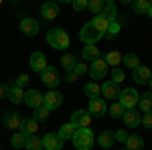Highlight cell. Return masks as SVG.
I'll return each mask as SVG.
<instances>
[{"instance_id": "1f68e13d", "label": "cell", "mask_w": 152, "mask_h": 150, "mask_svg": "<svg viewBox=\"0 0 152 150\" xmlns=\"http://www.w3.org/2000/svg\"><path fill=\"white\" fill-rule=\"evenodd\" d=\"M75 130H77V128H73L71 124H63V126L59 128L57 136L61 140H71V138H73V134H75Z\"/></svg>"}, {"instance_id": "681fc988", "label": "cell", "mask_w": 152, "mask_h": 150, "mask_svg": "<svg viewBox=\"0 0 152 150\" xmlns=\"http://www.w3.org/2000/svg\"><path fill=\"white\" fill-rule=\"evenodd\" d=\"M120 150H126V148H120Z\"/></svg>"}, {"instance_id": "3957f363", "label": "cell", "mask_w": 152, "mask_h": 150, "mask_svg": "<svg viewBox=\"0 0 152 150\" xmlns=\"http://www.w3.org/2000/svg\"><path fill=\"white\" fill-rule=\"evenodd\" d=\"M138 97H140V93L136 91L134 87H126V89H122V91H120L118 102L122 104L124 110H134V108L138 105Z\"/></svg>"}, {"instance_id": "4316f807", "label": "cell", "mask_w": 152, "mask_h": 150, "mask_svg": "<svg viewBox=\"0 0 152 150\" xmlns=\"http://www.w3.org/2000/svg\"><path fill=\"white\" fill-rule=\"evenodd\" d=\"M91 24H94L95 29H97V31H99V33L104 35L105 31H107V26H110V20L105 18L104 14H95V16H94V20H91Z\"/></svg>"}, {"instance_id": "7402d4cb", "label": "cell", "mask_w": 152, "mask_h": 150, "mask_svg": "<svg viewBox=\"0 0 152 150\" xmlns=\"http://www.w3.org/2000/svg\"><path fill=\"white\" fill-rule=\"evenodd\" d=\"M138 105H140L142 114H152V93L146 91L138 97Z\"/></svg>"}, {"instance_id": "7bdbcfd3", "label": "cell", "mask_w": 152, "mask_h": 150, "mask_svg": "<svg viewBox=\"0 0 152 150\" xmlns=\"http://www.w3.org/2000/svg\"><path fill=\"white\" fill-rule=\"evenodd\" d=\"M114 136H116V140H118V142H124V144H126V140H128V136H130V134L126 132V130H118V132L114 134Z\"/></svg>"}, {"instance_id": "d4e9b609", "label": "cell", "mask_w": 152, "mask_h": 150, "mask_svg": "<svg viewBox=\"0 0 152 150\" xmlns=\"http://www.w3.org/2000/svg\"><path fill=\"white\" fill-rule=\"evenodd\" d=\"M122 57H124L122 53H118V51H110V53L105 55V59H104V61L107 63V67L112 65V67L116 69V67H120V65H122Z\"/></svg>"}, {"instance_id": "52a82bcc", "label": "cell", "mask_w": 152, "mask_h": 150, "mask_svg": "<svg viewBox=\"0 0 152 150\" xmlns=\"http://www.w3.org/2000/svg\"><path fill=\"white\" fill-rule=\"evenodd\" d=\"M41 81L47 87H57L59 83H61V75H59V71L55 67H47V69L41 73Z\"/></svg>"}, {"instance_id": "4fadbf2b", "label": "cell", "mask_w": 152, "mask_h": 150, "mask_svg": "<svg viewBox=\"0 0 152 150\" xmlns=\"http://www.w3.org/2000/svg\"><path fill=\"white\" fill-rule=\"evenodd\" d=\"M20 116L16 114V112H12V110H6L4 114H2V124L6 128H10V130H18L20 128Z\"/></svg>"}, {"instance_id": "5b68a950", "label": "cell", "mask_w": 152, "mask_h": 150, "mask_svg": "<svg viewBox=\"0 0 152 150\" xmlns=\"http://www.w3.org/2000/svg\"><path fill=\"white\" fill-rule=\"evenodd\" d=\"M73 128H89V124H91V116H89V112L87 110H77V112H73L71 114V122H69Z\"/></svg>"}, {"instance_id": "7a4b0ae2", "label": "cell", "mask_w": 152, "mask_h": 150, "mask_svg": "<svg viewBox=\"0 0 152 150\" xmlns=\"http://www.w3.org/2000/svg\"><path fill=\"white\" fill-rule=\"evenodd\" d=\"M47 43L53 49H67L71 43L69 35L65 33V29H51L47 33Z\"/></svg>"}, {"instance_id": "8fae6325", "label": "cell", "mask_w": 152, "mask_h": 150, "mask_svg": "<svg viewBox=\"0 0 152 150\" xmlns=\"http://www.w3.org/2000/svg\"><path fill=\"white\" fill-rule=\"evenodd\" d=\"M61 102H63V95L59 91H55V89H51V91L45 93V100H43V105L47 108L49 112L51 110H57L59 105H61Z\"/></svg>"}, {"instance_id": "8d00e7d4", "label": "cell", "mask_w": 152, "mask_h": 150, "mask_svg": "<svg viewBox=\"0 0 152 150\" xmlns=\"http://www.w3.org/2000/svg\"><path fill=\"white\" fill-rule=\"evenodd\" d=\"M104 6H105V2H104V0H89V4H87V8L94 12V14H102Z\"/></svg>"}, {"instance_id": "f6af8a7d", "label": "cell", "mask_w": 152, "mask_h": 150, "mask_svg": "<svg viewBox=\"0 0 152 150\" xmlns=\"http://www.w3.org/2000/svg\"><path fill=\"white\" fill-rule=\"evenodd\" d=\"M87 69H89V67H87V65H85V63H79V61H77V65H75V73H77V75H79V77H81L83 73H87Z\"/></svg>"}, {"instance_id": "4dcf8cb0", "label": "cell", "mask_w": 152, "mask_h": 150, "mask_svg": "<svg viewBox=\"0 0 152 150\" xmlns=\"http://www.w3.org/2000/svg\"><path fill=\"white\" fill-rule=\"evenodd\" d=\"M61 65L65 67V71H73V69H75V65H77V57L71 55V53H65V55L61 57Z\"/></svg>"}, {"instance_id": "836d02e7", "label": "cell", "mask_w": 152, "mask_h": 150, "mask_svg": "<svg viewBox=\"0 0 152 150\" xmlns=\"http://www.w3.org/2000/svg\"><path fill=\"white\" fill-rule=\"evenodd\" d=\"M24 142H26V136H24L23 132H14L10 138V144L14 148H24Z\"/></svg>"}, {"instance_id": "ee69618b", "label": "cell", "mask_w": 152, "mask_h": 150, "mask_svg": "<svg viewBox=\"0 0 152 150\" xmlns=\"http://www.w3.org/2000/svg\"><path fill=\"white\" fill-rule=\"evenodd\" d=\"M77 79H79V75H77L75 71H65V81H67V83H75Z\"/></svg>"}, {"instance_id": "f1b7e54d", "label": "cell", "mask_w": 152, "mask_h": 150, "mask_svg": "<svg viewBox=\"0 0 152 150\" xmlns=\"http://www.w3.org/2000/svg\"><path fill=\"white\" fill-rule=\"evenodd\" d=\"M122 63L134 71L136 67H138V65H140V59H138V55H136V53H126V55L122 57Z\"/></svg>"}, {"instance_id": "44dd1931", "label": "cell", "mask_w": 152, "mask_h": 150, "mask_svg": "<svg viewBox=\"0 0 152 150\" xmlns=\"http://www.w3.org/2000/svg\"><path fill=\"white\" fill-rule=\"evenodd\" d=\"M81 57L83 61H97V59H102V55H99V49L95 45H85L83 47V53H81Z\"/></svg>"}, {"instance_id": "60d3db41", "label": "cell", "mask_w": 152, "mask_h": 150, "mask_svg": "<svg viewBox=\"0 0 152 150\" xmlns=\"http://www.w3.org/2000/svg\"><path fill=\"white\" fill-rule=\"evenodd\" d=\"M140 124H142L144 128H150V130H152V114H142Z\"/></svg>"}, {"instance_id": "cb8c5ba5", "label": "cell", "mask_w": 152, "mask_h": 150, "mask_svg": "<svg viewBox=\"0 0 152 150\" xmlns=\"http://www.w3.org/2000/svg\"><path fill=\"white\" fill-rule=\"evenodd\" d=\"M24 148L26 150H45L43 148V138H39V136H26V142H24Z\"/></svg>"}, {"instance_id": "6da1fadb", "label": "cell", "mask_w": 152, "mask_h": 150, "mask_svg": "<svg viewBox=\"0 0 152 150\" xmlns=\"http://www.w3.org/2000/svg\"><path fill=\"white\" fill-rule=\"evenodd\" d=\"M71 140H73V146L77 150H91V146L95 142V136L89 128H79V130H75V134H73Z\"/></svg>"}, {"instance_id": "9a60e30c", "label": "cell", "mask_w": 152, "mask_h": 150, "mask_svg": "<svg viewBox=\"0 0 152 150\" xmlns=\"http://www.w3.org/2000/svg\"><path fill=\"white\" fill-rule=\"evenodd\" d=\"M20 31L26 37H35L39 33V23H37L35 18H31V16H24L23 20H20Z\"/></svg>"}, {"instance_id": "b9f144b4", "label": "cell", "mask_w": 152, "mask_h": 150, "mask_svg": "<svg viewBox=\"0 0 152 150\" xmlns=\"http://www.w3.org/2000/svg\"><path fill=\"white\" fill-rule=\"evenodd\" d=\"M89 4V0H73V8L75 10H85Z\"/></svg>"}, {"instance_id": "484cf974", "label": "cell", "mask_w": 152, "mask_h": 150, "mask_svg": "<svg viewBox=\"0 0 152 150\" xmlns=\"http://www.w3.org/2000/svg\"><path fill=\"white\" fill-rule=\"evenodd\" d=\"M8 100H10L12 104H20L24 100V91L20 89V87H16V85H12V87H8V95H6Z\"/></svg>"}, {"instance_id": "d6a6232c", "label": "cell", "mask_w": 152, "mask_h": 150, "mask_svg": "<svg viewBox=\"0 0 152 150\" xmlns=\"http://www.w3.org/2000/svg\"><path fill=\"white\" fill-rule=\"evenodd\" d=\"M148 8H150V0H136V2H132V10L136 14H146Z\"/></svg>"}, {"instance_id": "83f0119b", "label": "cell", "mask_w": 152, "mask_h": 150, "mask_svg": "<svg viewBox=\"0 0 152 150\" xmlns=\"http://www.w3.org/2000/svg\"><path fill=\"white\" fill-rule=\"evenodd\" d=\"M102 14H104L110 23H114V20L118 18V8H116V4H114V2H105V6H104V10H102Z\"/></svg>"}, {"instance_id": "d590c367", "label": "cell", "mask_w": 152, "mask_h": 150, "mask_svg": "<svg viewBox=\"0 0 152 150\" xmlns=\"http://www.w3.org/2000/svg\"><path fill=\"white\" fill-rule=\"evenodd\" d=\"M107 112H110V116H112V118H122L126 110L122 108V104H120V102H112V105H110V110H107Z\"/></svg>"}, {"instance_id": "f907efd6", "label": "cell", "mask_w": 152, "mask_h": 150, "mask_svg": "<svg viewBox=\"0 0 152 150\" xmlns=\"http://www.w3.org/2000/svg\"><path fill=\"white\" fill-rule=\"evenodd\" d=\"M0 4H2V0H0Z\"/></svg>"}, {"instance_id": "ffe728a7", "label": "cell", "mask_w": 152, "mask_h": 150, "mask_svg": "<svg viewBox=\"0 0 152 150\" xmlns=\"http://www.w3.org/2000/svg\"><path fill=\"white\" fill-rule=\"evenodd\" d=\"M114 142H116V136H114L112 130H104V132L97 136V144H99L102 148H112Z\"/></svg>"}, {"instance_id": "5bb4252c", "label": "cell", "mask_w": 152, "mask_h": 150, "mask_svg": "<svg viewBox=\"0 0 152 150\" xmlns=\"http://www.w3.org/2000/svg\"><path fill=\"white\" fill-rule=\"evenodd\" d=\"M120 87H118L114 81H105L104 85H102V95H104V100H112V102H116L118 97H120Z\"/></svg>"}, {"instance_id": "7dc6e473", "label": "cell", "mask_w": 152, "mask_h": 150, "mask_svg": "<svg viewBox=\"0 0 152 150\" xmlns=\"http://www.w3.org/2000/svg\"><path fill=\"white\" fill-rule=\"evenodd\" d=\"M146 14H148V16L152 18V2H150V8H148V12H146Z\"/></svg>"}, {"instance_id": "c3c4849f", "label": "cell", "mask_w": 152, "mask_h": 150, "mask_svg": "<svg viewBox=\"0 0 152 150\" xmlns=\"http://www.w3.org/2000/svg\"><path fill=\"white\" fill-rule=\"evenodd\" d=\"M148 85H150V93H152V79H150V81H148Z\"/></svg>"}, {"instance_id": "30bf717a", "label": "cell", "mask_w": 152, "mask_h": 150, "mask_svg": "<svg viewBox=\"0 0 152 150\" xmlns=\"http://www.w3.org/2000/svg\"><path fill=\"white\" fill-rule=\"evenodd\" d=\"M132 79L136 81L138 85H146V83L152 79V71L148 69L146 65H138L136 69L132 71Z\"/></svg>"}, {"instance_id": "f546056e", "label": "cell", "mask_w": 152, "mask_h": 150, "mask_svg": "<svg viewBox=\"0 0 152 150\" xmlns=\"http://www.w3.org/2000/svg\"><path fill=\"white\" fill-rule=\"evenodd\" d=\"M83 91H85V95H87L89 100H94V97H99V93H102V85H97L95 81H91V83H87V85L83 87Z\"/></svg>"}, {"instance_id": "e0dca14e", "label": "cell", "mask_w": 152, "mask_h": 150, "mask_svg": "<svg viewBox=\"0 0 152 150\" xmlns=\"http://www.w3.org/2000/svg\"><path fill=\"white\" fill-rule=\"evenodd\" d=\"M43 148H45V150H61V148H63V140L59 138L57 134L49 132L47 136L43 138Z\"/></svg>"}, {"instance_id": "8992f818", "label": "cell", "mask_w": 152, "mask_h": 150, "mask_svg": "<svg viewBox=\"0 0 152 150\" xmlns=\"http://www.w3.org/2000/svg\"><path fill=\"white\" fill-rule=\"evenodd\" d=\"M87 112L91 118H104L107 114V105H105V100L104 97H94V100H89V108H87Z\"/></svg>"}, {"instance_id": "74e56055", "label": "cell", "mask_w": 152, "mask_h": 150, "mask_svg": "<svg viewBox=\"0 0 152 150\" xmlns=\"http://www.w3.org/2000/svg\"><path fill=\"white\" fill-rule=\"evenodd\" d=\"M49 118V110L45 108V105H41V108H37L35 114H33V120H37V122H45Z\"/></svg>"}, {"instance_id": "f35d334b", "label": "cell", "mask_w": 152, "mask_h": 150, "mask_svg": "<svg viewBox=\"0 0 152 150\" xmlns=\"http://www.w3.org/2000/svg\"><path fill=\"white\" fill-rule=\"evenodd\" d=\"M124 77H126V73H124V69L122 67H116V69H112V79L110 81H114V83H122L124 81Z\"/></svg>"}, {"instance_id": "2e32d148", "label": "cell", "mask_w": 152, "mask_h": 150, "mask_svg": "<svg viewBox=\"0 0 152 150\" xmlns=\"http://www.w3.org/2000/svg\"><path fill=\"white\" fill-rule=\"evenodd\" d=\"M140 118L142 114L134 108V110H126L124 112V116H122V120H124V124L128 128H136V126H140Z\"/></svg>"}, {"instance_id": "603a6c76", "label": "cell", "mask_w": 152, "mask_h": 150, "mask_svg": "<svg viewBox=\"0 0 152 150\" xmlns=\"http://www.w3.org/2000/svg\"><path fill=\"white\" fill-rule=\"evenodd\" d=\"M126 150H144V140L138 134H130L126 140Z\"/></svg>"}, {"instance_id": "bcb514c9", "label": "cell", "mask_w": 152, "mask_h": 150, "mask_svg": "<svg viewBox=\"0 0 152 150\" xmlns=\"http://www.w3.org/2000/svg\"><path fill=\"white\" fill-rule=\"evenodd\" d=\"M6 95H8V87H6V85H0V100L6 97Z\"/></svg>"}, {"instance_id": "9c48e42d", "label": "cell", "mask_w": 152, "mask_h": 150, "mask_svg": "<svg viewBox=\"0 0 152 150\" xmlns=\"http://www.w3.org/2000/svg\"><path fill=\"white\" fill-rule=\"evenodd\" d=\"M43 100H45V95L39 91V89H28V91L24 93V104L28 105V108H33V110H37V108H41L43 105Z\"/></svg>"}, {"instance_id": "7c38bea8", "label": "cell", "mask_w": 152, "mask_h": 150, "mask_svg": "<svg viewBox=\"0 0 152 150\" xmlns=\"http://www.w3.org/2000/svg\"><path fill=\"white\" fill-rule=\"evenodd\" d=\"M47 57H45V53H41V51H37L31 55V69L37 71V73H43V71L47 69Z\"/></svg>"}, {"instance_id": "ab89813d", "label": "cell", "mask_w": 152, "mask_h": 150, "mask_svg": "<svg viewBox=\"0 0 152 150\" xmlns=\"http://www.w3.org/2000/svg\"><path fill=\"white\" fill-rule=\"evenodd\" d=\"M26 83H28V75H26V73H23V75H18V77L14 79V85H16V87H20V89H23V87L26 85Z\"/></svg>"}, {"instance_id": "ba28073f", "label": "cell", "mask_w": 152, "mask_h": 150, "mask_svg": "<svg viewBox=\"0 0 152 150\" xmlns=\"http://www.w3.org/2000/svg\"><path fill=\"white\" fill-rule=\"evenodd\" d=\"M89 75H91V79L97 81V79H104L105 73H107V63H105L104 59H97V61H94L91 65H89Z\"/></svg>"}, {"instance_id": "ac0fdd59", "label": "cell", "mask_w": 152, "mask_h": 150, "mask_svg": "<svg viewBox=\"0 0 152 150\" xmlns=\"http://www.w3.org/2000/svg\"><path fill=\"white\" fill-rule=\"evenodd\" d=\"M18 130L23 132L24 136H33L37 130H39V122L33 120V118H24V120H20V128Z\"/></svg>"}, {"instance_id": "e575fe53", "label": "cell", "mask_w": 152, "mask_h": 150, "mask_svg": "<svg viewBox=\"0 0 152 150\" xmlns=\"http://www.w3.org/2000/svg\"><path fill=\"white\" fill-rule=\"evenodd\" d=\"M118 33H120V23H118V20H114V23H110V26H107V31L104 33V37L107 39V41H112Z\"/></svg>"}, {"instance_id": "277c9868", "label": "cell", "mask_w": 152, "mask_h": 150, "mask_svg": "<svg viewBox=\"0 0 152 150\" xmlns=\"http://www.w3.org/2000/svg\"><path fill=\"white\" fill-rule=\"evenodd\" d=\"M102 37H104V35H102L94 24H91V20H89L87 24H83L81 33H79V39H81V43H85V45H95Z\"/></svg>"}, {"instance_id": "d6986e66", "label": "cell", "mask_w": 152, "mask_h": 150, "mask_svg": "<svg viewBox=\"0 0 152 150\" xmlns=\"http://www.w3.org/2000/svg\"><path fill=\"white\" fill-rule=\"evenodd\" d=\"M43 16H45V20H53V18H57L59 16V4L57 2H47V4H43Z\"/></svg>"}]
</instances>
